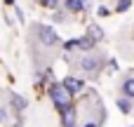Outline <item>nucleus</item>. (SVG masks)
I'll list each match as a JSON object with an SVG mask.
<instances>
[{"label": "nucleus", "mask_w": 134, "mask_h": 127, "mask_svg": "<svg viewBox=\"0 0 134 127\" xmlns=\"http://www.w3.org/2000/svg\"><path fill=\"white\" fill-rule=\"evenodd\" d=\"M49 99L54 101V106H57L59 113L66 111L68 106H73V104H71V92H68L64 85H59V82H52V85H49Z\"/></svg>", "instance_id": "f257e3e1"}, {"label": "nucleus", "mask_w": 134, "mask_h": 127, "mask_svg": "<svg viewBox=\"0 0 134 127\" xmlns=\"http://www.w3.org/2000/svg\"><path fill=\"white\" fill-rule=\"evenodd\" d=\"M33 33H35V38H38L45 47H54V45L59 42V35H57V33H54V28H49V26L35 24V26H33Z\"/></svg>", "instance_id": "f03ea898"}, {"label": "nucleus", "mask_w": 134, "mask_h": 127, "mask_svg": "<svg viewBox=\"0 0 134 127\" xmlns=\"http://www.w3.org/2000/svg\"><path fill=\"white\" fill-rule=\"evenodd\" d=\"M80 68H82L87 75H97V71L101 68V59L94 57V54H87V57L80 59Z\"/></svg>", "instance_id": "7ed1b4c3"}, {"label": "nucleus", "mask_w": 134, "mask_h": 127, "mask_svg": "<svg viewBox=\"0 0 134 127\" xmlns=\"http://www.w3.org/2000/svg\"><path fill=\"white\" fill-rule=\"evenodd\" d=\"M61 85H64V87H66V90H68L71 94H78V92H80V90L85 87V85H82V80H80V78H73V75L64 78V82H61Z\"/></svg>", "instance_id": "20e7f679"}, {"label": "nucleus", "mask_w": 134, "mask_h": 127, "mask_svg": "<svg viewBox=\"0 0 134 127\" xmlns=\"http://www.w3.org/2000/svg\"><path fill=\"white\" fill-rule=\"evenodd\" d=\"M61 127H75V108L73 106L61 111Z\"/></svg>", "instance_id": "39448f33"}, {"label": "nucleus", "mask_w": 134, "mask_h": 127, "mask_svg": "<svg viewBox=\"0 0 134 127\" xmlns=\"http://www.w3.org/2000/svg\"><path fill=\"white\" fill-rule=\"evenodd\" d=\"M120 92H122V97L134 99V78H125V80H122V85H120Z\"/></svg>", "instance_id": "423d86ee"}, {"label": "nucleus", "mask_w": 134, "mask_h": 127, "mask_svg": "<svg viewBox=\"0 0 134 127\" xmlns=\"http://www.w3.org/2000/svg\"><path fill=\"white\" fill-rule=\"evenodd\" d=\"M9 104H12V108H14L16 113H21V111L28 106V104H26V99H24V97H19V94H12V97H9Z\"/></svg>", "instance_id": "0eeeda50"}, {"label": "nucleus", "mask_w": 134, "mask_h": 127, "mask_svg": "<svg viewBox=\"0 0 134 127\" xmlns=\"http://www.w3.org/2000/svg\"><path fill=\"white\" fill-rule=\"evenodd\" d=\"M94 42H97V40H94L92 35H85V38H80V40H78V47H80V49H92V47H94Z\"/></svg>", "instance_id": "6e6552de"}, {"label": "nucleus", "mask_w": 134, "mask_h": 127, "mask_svg": "<svg viewBox=\"0 0 134 127\" xmlns=\"http://www.w3.org/2000/svg\"><path fill=\"white\" fill-rule=\"evenodd\" d=\"M85 5H82V0H66V9L68 12H80Z\"/></svg>", "instance_id": "1a4fd4ad"}, {"label": "nucleus", "mask_w": 134, "mask_h": 127, "mask_svg": "<svg viewBox=\"0 0 134 127\" xmlns=\"http://www.w3.org/2000/svg\"><path fill=\"white\" fill-rule=\"evenodd\" d=\"M118 108H120L122 113H130V111H132V101H130L127 97H122V99H118Z\"/></svg>", "instance_id": "9d476101"}, {"label": "nucleus", "mask_w": 134, "mask_h": 127, "mask_svg": "<svg viewBox=\"0 0 134 127\" xmlns=\"http://www.w3.org/2000/svg\"><path fill=\"white\" fill-rule=\"evenodd\" d=\"M90 35H92L94 40H101V38H104V31H101L99 26H94V24H92V26H90Z\"/></svg>", "instance_id": "9b49d317"}, {"label": "nucleus", "mask_w": 134, "mask_h": 127, "mask_svg": "<svg viewBox=\"0 0 134 127\" xmlns=\"http://www.w3.org/2000/svg\"><path fill=\"white\" fill-rule=\"evenodd\" d=\"M130 5H132V0H118L115 9H118V12H125V9H130Z\"/></svg>", "instance_id": "f8f14e48"}, {"label": "nucleus", "mask_w": 134, "mask_h": 127, "mask_svg": "<svg viewBox=\"0 0 134 127\" xmlns=\"http://www.w3.org/2000/svg\"><path fill=\"white\" fill-rule=\"evenodd\" d=\"M40 5H42V7H49V9H54V7L59 5V0H40Z\"/></svg>", "instance_id": "ddd939ff"}, {"label": "nucleus", "mask_w": 134, "mask_h": 127, "mask_svg": "<svg viewBox=\"0 0 134 127\" xmlns=\"http://www.w3.org/2000/svg\"><path fill=\"white\" fill-rule=\"evenodd\" d=\"M99 16H108V9L106 7H99Z\"/></svg>", "instance_id": "4468645a"}, {"label": "nucleus", "mask_w": 134, "mask_h": 127, "mask_svg": "<svg viewBox=\"0 0 134 127\" xmlns=\"http://www.w3.org/2000/svg\"><path fill=\"white\" fill-rule=\"evenodd\" d=\"M85 127H99L97 123H85Z\"/></svg>", "instance_id": "2eb2a0df"}, {"label": "nucleus", "mask_w": 134, "mask_h": 127, "mask_svg": "<svg viewBox=\"0 0 134 127\" xmlns=\"http://www.w3.org/2000/svg\"><path fill=\"white\" fill-rule=\"evenodd\" d=\"M2 120H5V111H0V123H2Z\"/></svg>", "instance_id": "dca6fc26"}, {"label": "nucleus", "mask_w": 134, "mask_h": 127, "mask_svg": "<svg viewBox=\"0 0 134 127\" xmlns=\"http://www.w3.org/2000/svg\"><path fill=\"white\" fill-rule=\"evenodd\" d=\"M82 5H85V7H87V5H90V0H82Z\"/></svg>", "instance_id": "f3484780"}, {"label": "nucleus", "mask_w": 134, "mask_h": 127, "mask_svg": "<svg viewBox=\"0 0 134 127\" xmlns=\"http://www.w3.org/2000/svg\"><path fill=\"white\" fill-rule=\"evenodd\" d=\"M5 2H7V5H12V2H14V0H5Z\"/></svg>", "instance_id": "a211bd4d"}, {"label": "nucleus", "mask_w": 134, "mask_h": 127, "mask_svg": "<svg viewBox=\"0 0 134 127\" xmlns=\"http://www.w3.org/2000/svg\"><path fill=\"white\" fill-rule=\"evenodd\" d=\"M14 127H19V125H14Z\"/></svg>", "instance_id": "6ab92c4d"}]
</instances>
